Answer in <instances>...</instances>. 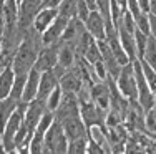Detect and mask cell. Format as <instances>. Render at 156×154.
<instances>
[{
    "label": "cell",
    "instance_id": "12",
    "mask_svg": "<svg viewBox=\"0 0 156 154\" xmlns=\"http://www.w3.org/2000/svg\"><path fill=\"white\" fill-rule=\"evenodd\" d=\"M58 85H60V78L55 75L53 68H51V70H47V71H42L37 98H40V100H45V101H47L48 94H50Z\"/></svg>",
    "mask_w": 156,
    "mask_h": 154
},
{
    "label": "cell",
    "instance_id": "19",
    "mask_svg": "<svg viewBox=\"0 0 156 154\" xmlns=\"http://www.w3.org/2000/svg\"><path fill=\"white\" fill-rule=\"evenodd\" d=\"M13 80H15V71H13L12 65L5 67L0 71V100L10 96V91L13 86Z\"/></svg>",
    "mask_w": 156,
    "mask_h": 154
},
{
    "label": "cell",
    "instance_id": "3",
    "mask_svg": "<svg viewBox=\"0 0 156 154\" xmlns=\"http://www.w3.org/2000/svg\"><path fill=\"white\" fill-rule=\"evenodd\" d=\"M118 90L125 94L128 100H138V86H136V76H135V65L133 61L121 67L120 76L116 78Z\"/></svg>",
    "mask_w": 156,
    "mask_h": 154
},
{
    "label": "cell",
    "instance_id": "7",
    "mask_svg": "<svg viewBox=\"0 0 156 154\" xmlns=\"http://www.w3.org/2000/svg\"><path fill=\"white\" fill-rule=\"evenodd\" d=\"M47 111V101L45 100H40V98H35L28 103V108L25 111V118H23V123L27 124L28 131L33 133L38 124L40 118L43 116V113Z\"/></svg>",
    "mask_w": 156,
    "mask_h": 154
},
{
    "label": "cell",
    "instance_id": "38",
    "mask_svg": "<svg viewBox=\"0 0 156 154\" xmlns=\"http://www.w3.org/2000/svg\"><path fill=\"white\" fill-rule=\"evenodd\" d=\"M5 28H7L5 18H3V15L0 13V42H2V38H3V33H5Z\"/></svg>",
    "mask_w": 156,
    "mask_h": 154
},
{
    "label": "cell",
    "instance_id": "35",
    "mask_svg": "<svg viewBox=\"0 0 156 154\" xmlns=\"http://www.w3.org/2000/svg\"><path fill=\"white\" fill-rule=\"evenodd\" d=\"M126 9L131 12L133 17H136V15H140V13H141V9H140L138 0H128V3H126Z\"/></svg>",
    "mask_w": 156,
    "mask_h": 154
},
{
    "label": "cell",
    "instance_id": "25",
    "mask_svg": "<svg viewBox=\"0 0 156 154\" xmlns=\"http://www.w3.org/2000/svg\"><path fill=\"white\" fill-rule=\"evenodd\" d=\"M144 60L151 65L153 68H156V38L154 36H148V45H146V51H144Z\"/></svg>",
    "mask_w": 156,
    "mask_h": 154
},
{
    "label": "cell",
    "instance_id": "31",
    "mask_svg": "<svg viewBox=\"0 0 156 154\" xmlns=\"http://www.w3.org/2000/svg\"><path fill=\"white\" fill-rule=\"evenodd\" d=\"M90 12L91 10L88 9L87 2H85V0H78V5H76V18L78 20L85 22L88 18V15H90Z\"/></svg>",
    "mask_w": 156,
    "mask_h": 154
},
{
    "label": "cell",
    "instance_id": "5",
    "mask_svg": "<svg viewBox=\"0 0 156 154\" xmlns=\"http://www.w3.org/2000/svg\"><path fill=\"white\" fill-rule=\"evenodd\" d=\"M72 116H80V101L75 93H63L60 104L55 109V119L63 121Z\"/></svg>",
    "mask_w": 156,
    "mask_h": 154
},
{
    "label": "cell",
    "instance_id": "21",
    "mask_svg": "<svg viewBox=\"0 0 156 154\" xmlns=\"http://www.w3.org/2000/svg\"><path fill=\"white\" fill-rule=\"evenodd\" d=\"M138 60H140V63H141V68H143L144 78H146V81H148V85H150L151 91H153L154 96H156V70L151 67V65L144 60V58H138Z\"/></svg>",
    "mask_w": 156,
    "mask_h": 154
},
{
    "label": "cell",
    "instance_id": "17",
    "mask_svg": "<svg viewBox=\"0 0 156 154\" xmlns=\"http://www.w3.org/2000/svg\"><path fill=\"white\" fill-rule=\"evenodd\" d=\"M118 32H120V42L123 45L125 51L128 53L129 61H136L138 60V51H136V42H135V33L125 30V28L118 27Z\"/></svg>",
    "mask_w": 156,
    "mask_h": 154
},
{
    "label": "cell",
    "instance_id": "30",
    "mask_svg": "<svg viewBox=\"0 0 156 154\" xmlns=\"http://www.w3.org/2000/svg\"><path fill=\"white\" fill-rule=\"evenodd\" d=\"M135 23H136V28H138V30H141L146 35H150V15H148V13L141 12L140 15H136Z\"/></svg>",
    "mask_w": 156,
    "mask_h": 154
},
{
    "label": "cell",
    "instance_id": "20",
    "mask_svg": "<svg viewBox=\"0 0 156 154\" xmlns=\"http://www.w3.org/2000/svg\"><path fill=\"white\" fill-rule=\"evenodd\" d=\"M17 104H18V101L13 100V98H10V96L0 100V133L3 131V128H5L9 118L12 116V113L15 111Z\"/></svg>",
    "mask_w": 156,
    "mask_h": 154
},
{
    "label": "cell",
    "instance_id": "27",
    "mask_svg": "<svg viewBox=\"0 0 156 154\" xmlns=\"http://www.w3.org/2000/svg\"><path fill=\"white\" fill-rule=\"evenodd\" d=\"M144 123H146V133L156 138V104L146 111V115H144Z\"/></svg>",
    "mask_w": 156,
    "mask_h": 154
},
{
    "label": "cell",
    "instance_id": "39",
    "mask_svg": "<svg viewBox=\"0 0 156 154\" xmlns=\"http://www.w3.org/2000/svg\"><path fill=\"white\" fill-rule=\"evenodd\" d=\"M87 2V5H88V9L93 12V10H98V2L96 0H85Z\"/></svg>",
    "mask_w": 156,
    "mask_h": 154
},
{
    "label": "cell",
    "instance_id": "24",
    "mask_svg": "<svg viewBox=\"0 0 156 154\" xmlns=\"http://www.w3.org/2000/svg\"><path fill=\"white\" fill-rule=\"evenodd\" d=\"M76 5L78 0H62V3L58 5V13L68 18H73L76 17Z\"/></svg>",
    "mask_w": 156,
    "mask_h": 154
},
{
    "label": "cell",
    "instance_id": "9",
    "mask_svg": "<svg viewBox=\"0 0 156 154\" xmlns=\"http://www.w3.org/2000/svg\"><path fill=\"white\" fill-rule=\"evenodd\" d=\"M87 30L90 32V35L96 40H105L106 36V22H105V17L100 13V10H93L90 12L88 18L83 22Z\"/></svg>",
    "mask_w": 156,
    "mask_h": 154
},
{
    "label": "cell",
    "instance_id": "33",
    "mask_svg": "<svg viewBox=\"0 0 156 154\" xmlns=\"http://www.w3.org/2000/svg\"><path fill=\"white\" fill-rule=\"evenodd\" d=\"M93 68H95L96 76H98L101 81H103V80H108V71H106V67H105V63H103V60L96 61V63L93 65Z\"/></svg>",
    "mask_w": 156,
    "mask_h": 154
},
{
    "label": "cell",
    "instance_id": "22",
    "mask_svg": "<svg viewBox=\"0 0 156 154\" xmlns=\"http://www.w3.org/2000/svg\"><path fill=\"white\" fill-rule=\"evenodd\" d=\"M83 58L88 61V63H91V65H95L96 61L101 60V51H100V46H98V42H96V38L91 40V43L88 45V48L85 50Z\"/></svg>",
    "mask_w": 156,
    "mask_h": 154
},
{
    "label": "cell",
    "instance_id": "8",
    "mask_svg": "<svg viewBox=\"0 0 156 154\" xmlns=\"http://www.w3.org/2000/svg\"><path fill=\"white\" fill-rule=\"evenodd\" d=\"M68 22H70L68 17L58 13V17L53 20V23H51L50 27L42 33V43L43 45H51V43L60 42V38H62L63 32H65L66 25H68Z\"/></svg>",
    "mask_w": 156,
    "mask_h": 154
},
{
    "label": "cell",
    "instance_id": "32",
    "mask_svg": "<svg viewBox=\"0 0 156 154\" xmlns=\"http://www.w3.org/2000/svg\"><path fill=\"white\" fill-rule=\"evenodd\" d=\"M98 2V10L103 17H105V22H111L110 17V2L111 0H96Z\"/></svg>",
    "mask_w": 156,
    "mask_h": 154
},
{
    "label": "cell",
    "instance_id": "10",
    "mask_svg": "<svg viewBox=\"0 0 156 154\" xmlns=\"http://www.w3.org/2000/svg\"><path fill=\"white\" fill-rule=\"evenodd\" d=\"M63 124V129H65L66 138L70 139H78V138H87L88 136V128L83 123L81 116H72V118H66L60 121Z\"/></svg>",
    "mask_w": 156,
    "mask_h": 154
},
{
    "label": "cell",
    "instance_id": "36",
    "mask_svg": "<svg viewBox=\"0 0 156 154\" xmlns=\"http://www.w3.org/2000/svg\"><path fill=\"white\" fill-rule=\"evenodd\" d=\"M150 15V35L156 38V15L154 13H148Z\"/></svg>",
    "mask_w": 156,
    "mask_h": 154
},
{
    "label": "cell",
    "instance_id": "15",
    "mask_svg": "<svg viewBox=\"0 0 156 154\" xmlns=\"http://www.w3.org/2000/svg\"><path fill=\"white\" fill-rule=\"evenodd\" d=\"M40 76H42V71H38L35 67H33L27 75V83H25V90L23 94H22V100L30 103L32 100L37 98V93H38V85H40Z\"/></svg>",
    "mask_w": 156,
    "mask_h": 154
},
{
    "label": "cell",
    "instance_id": "6",
    "mask_svg": "<svg viewBox=\"0 0 156 154\" xmlns=\"http://www.w3.org/2000/svg\"><path fill=\"white\" fill-rule=\"evenodd\" d=\"M58 43H51V45H43L42 50L38 51V56L35 61V68L38 71H47L51 70L58 63Z\"/></svg>",
    "mask_w": 156,
    "mask_h": 154
},
{
    "label": "cell",
    "instance_id": "11",
    "mask_svg": "<svg viewBox=\"0 0 156 154\" xmlns=\"http://www.w3.org/2000/svg\"><path fill=\"white\" fill-rule=\"evenodd\" d=\"M91 100H93L100 108L110 109L111 104V90H110V81L108 80H103V81H98L91 86Z\"/></svg>",
    "mask_w": 156,
    "mask_h": 154
},
{
    "label": "cell",
    "instance_id": "40",
    "mask_svg": "<svg viewBox=\"0 0 156 154\" xmlns=\"http://www.w3.org/2000/svg\"><path fill=\"white\" fill-rule=\"evenodd\" d=\"M150 13L156 15V0H150Z\"/></svg>",
    "mask_w": 156,
    "mask_h": 154
},
{
    "label": "cell",
    "instance_id": "1",
    "mask_svg": "<svg viewBox=\"0 0 156 154\" xmlns=\"http://www.w3.org/2000/svg\"><path fill=\"white\" fill-rule=\"evenodd\" d=\"M42 33H38L33 27H30L13 55L12 68L15 75H27L35 67L37 56H38V51L42 50Z\"/></svg>",
    "mask_w": 156,
    "mask_h": 154
},
{
    "label": "cell",
    "instance_id": "42",
    "mask_svg": "<svg viewBox=\"0 0 156 154\" xmlns=\"http://www.w3.org/2000/svg\"><path fill=\"white\" fill-rule=\"evenodd\" d=\"M0 152H3L2 151V133H0Z\"/></svg>",
    "mask_w": 156,
    "mask_h": 154
},
{
    "label": "cell",
    "instance_id": "14",
    "mask_svg": "<svg viewBox=\"0 0 156 154\" xmlns=\"http://www.w3.org/2000/svg\"><path fill=\"white\" fill-rule=\"evenodd\" d=\"M83 83H85L83 78H81L80 73L73 67L66 70V73L60 78V88H62L63 93H75L76 94Z\"/></svg>",
    "mask_w": 156,
    "mask_h": 154
},
{
    "label": "cell",
    "instance_id": "43",
    "mask_svg": "<svg viewBox=\"0 0 156 154\" xmlns=\"http://www.w3.org/2000/svg\"><path fill=\"white\" fill-rule=\"evenodd\" d=\"M17 2H18V3H20V2H22V0H17Z\"/></svg>",
    "mask_w": 156,
    "mask_h": 154
},
{
    "label": "cell",
    "instance_id": "26",
    "mask_svg": "<svg viewBox=\"0 0 156 154\" xmlns=\"http://www.w3.org/2000/svg\"><path fill=\"white\" fill-rule=\"evenodd\" d=\"M148 36L146 33H143L141 30L136 28L135 30V42H136V51H138V58L144 56V51H146V45H148Z\"/></svg>",
    "mask_w": 156,
    "mask_h": 154
},
{
    "label": "cell",
    "instance_id": "4",
    "mask_svg": "<svg viewBox=\"0 0 156 154\" xmlns=\"http://www.w3.org/2000/svg\"><path fill=\"white\" fill-rule=\"evenodd\" d=\"M106 115H108V111L100 108L93 100L80 103V116H81V119H83V123L87 124V128L96 126V124H98V126H105L106 124Z\"/></svg>",
    "mask_w": 156,
    "mask_h": 154
},
{
    "label": "cell",
    "instance_id": "16",
    "mask_svg": "<svg viewBox=\"0 0 156 154\" xmlns=\"http://www.w3.org/2000/svg\"><path fill=\"white\" fill-rule=\"evenodd\" d=\"M60 48H58V63L62 67H65L66 70L72 68L73 63L76 61V50L73 43H62L58 42Z\"/></svg>",
    "mask_w": 156,
    "mask_h": 154
},
{
    "label": "cell",
    "instance_id": "23",
    "mask_svg": "<svg viewBox=\"0 0 156 154\" xmlns=\"http://www.w3.org/2000/svg\"><path fill=\"white\" fill-rule=\"evenodd\" d=\"M27 75H15L12 91H10V98H13L17 101L22 100V94H23V90H25V83H27Z\"/></svg>",
    "mask_w": 156,
    "mask_h": 154
},
{
    "label": "cell",
    "instance_id": "28",
    "mask_svg": "<svg viewBox=\"0 0 156 154\" xmlns=\"http://www.w3.org/2000/svg\"><path fill=\"white\" fill-rule=\"evenodd\" d=\"M62 96H63V91H62L60 85H58L50 94H48V98H47V109L55 111V109L58 108V104H60V101H62Z\"/></svg>",
    "mask_w": 156,
    "mask_h": 154
},
{
    "label": "cell",
    "instance_id": "41",
    "mask_svg": "<svg viewBox=\"0 0 156 154\" xmlns=\"http://www.w3.org/2000/svg\"><path fill=\"white\" fill-rule=\"evenodd\" d=\"M116 2H118V5H120L123 10L126 9V3H128V0H116Z\"/></svg>",
    "mask_w": 156,
    "mask_h": 154
},
{
    "label": "cell",
    "instance_id": "44",
    "mask_svg": "<svg viewBox=\"0 0 156 154\" xmlns=\"http://www.w3.org/2000/svg\"><path fill=\"white\" fill-rule=\"evenodd\" d=\"M2 2H3V0H0V3H2Z\"/></svg>",
    "mask_w": 156,
    "mask_h": 154
},
{
    "label": "cell",
    "instance_id": "18",
    "mask_svg": "<svg viewBox=\"0 0 156 154\" xmlns=\"http://www.w3.org/2000/svg\"><path fill=\"white\" fill-rule=\"evenodd\" d=\"M18 9H20V3L17 0H3L0 3V13L5 18L7 25H15L18 22Z\"/></svg>",
    "mask_w": 156,
    "mask_h": 154
},
{
    "label": "cell",
    "instance_id": "29",
    "mask_svg": "<svg viewBox=\"0 0 156 154\" xmlns=\"http://www.w3.org/2000/svg\"><path fill=\"white\" fill-rule=\"evenodd\" d=\"M87 144H88V136L87 138H78V139H70L68 141V152H87Z\"/></svg>",
    "mask_w": 156,
    "mask_h": 154
},
{
    "label": "cell",
    "instance_id": "37",
    "mask_svg": "<svg viewBox=\"0 0 156 154\" xmlns=\"http://www.w3.org/2000/svg\"><path fill=\"white\" fill-rule=\"evenodd\" d=\"M138 3H140V9H141V12H144V13H150V0H138Z\"/></svg>",
    "mask_w": 156,
    "mask_h": 154
},
{
    "label": "cell",
    "instance_id": "13",
    "mask_svg": "<svg viewBox=\"0 0 156 154\" xmlns=\"http://www.w3.org/2000/svg\"><path fill=\"white\" fill-rule=\"evenodd\" d=\"M57 17H58V9H55V7H43V9H40L38 13L35 15V20H33L32 27L35 28L38 33H43V32L53 23V20Z\"/></svg>",
    "mask_w": 156,
    "mask_h": 154
},
{
    "label": "cell",
    "instance_id": "34",
    "mask_svg": "<svg viewBox=\"0 0 156 154\" xmlns=\"http://www.w3.org/2000/svg\"><path fill=\"white\" fill-rule=\"evenodd\" d=\"M87 152H96V154H100V152H105V149H103V146H101V144H98V142H96L95 139L88 138Z\"/></svg>",
    "mask_w": 156,
    "mask_h": 154
},
{
    "label": "cell",
    "instance_id": "2",
    "mask_svg": "<svg viewBox=\"0 0 156 154\" xmlns=\"http://www.w3.org/2000/svg\"><path fill=\"white\" fill-rule=\"evenodd\" d=\"M43 152H68V138L65 134L63 124L55 119L45 133Z\"/></svg>",
    "mask_w": 156,
    "mask_h": 154
}]
</instances>
